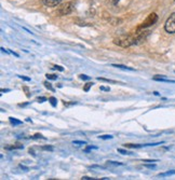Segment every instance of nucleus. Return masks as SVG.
<instances>
[{"label": "nucleus", "instance_id": "1", "mask_svg": "<svg viewBox=\"0 0 175 180\" xmlns=\"http://www.w3.org/2000/svg\"><path fill=\"white\" fill-rule=\"evenodd\" d=\"M114 43L121 48H129L135 44V36L134 35H123L118 38L114 39Z\"/></svg>", "mask_w": 175, "mask_h": 180}, {"label": "nucleus", "instance_id": "2", "mask_svg": "<svg viewBox=\"0 0 175 180\" xmlns=\"http://www.w3.org/2000/svg\"><path fill=\"white\" fill-rule=\"evenodd\" d=\"M72 11H73V2L69 1V2H65L63 4H59V6L57 7L56 14L59 15V16L69 15Z\"/></svg>", "mask_w": 175, "mask_h": 180}, {"label": "nucleus", "instance_id": "3", "mask_svg": "<svg viewBox=\"0 0 175 180\" xmlns=\"http://www.w3.org/2000/svg\"><path fill=\"white\" fill-rule=\"evenodd\" d=\"M157 21H158V15L156 14L155 12H153V13H150V14L144 20V22H143V23L139 26V28H137V29H145V28H148V27L153 26L154 24L157 23Z\"/></svg>", "mask_w": 175, "mask_h": 180}, {"label": "nucleus", "instance_id": "4", "mask_svg": "<svg viewBox=\"0 0 175 180\" xmlns=\"http://www.w3.org/2000/svg\"><path fill=\"white\" fill-rule=\"evenodd\" d=\"M164 30L168 34H175V12L168 17L164 24Z\"/></svg>", "mask_w": 175, "mask_h": 180}, {"label": "nucleus", "instance_id": "5", "mask_svg": "<svg viewBox=\"0 0 175 180\" xmlns=\"http://www.w3.org/2000/svg\"><path fill=\"white\" fill-rule=\"evenodd\" d=\"M41 2H42L43 6L48 8H55L62 3V0H41Z\"/></svg>", "mask_w": 175, "mask_h": 180}, {"label": "nucleus", "instance_id": "6", "mask_svg": "<svg viewBox=\"0 0 175 180\" xmlns=\"http://www.w3.org/2000/svg\"><path fill=\"white\" fill-rule=\"evenodd\" d=\"M156 81H160V82H168V83H175V80H171V79H167L165 77H162V76H155L153 78Z\"/></svg>", "mask_w": 175, "mask_h": 180}, {"label": "nucleus", "instance_id": "7", "mask_svg": "<svg viewBox=\"0 0 175 180\" xmlns=\"http://www.w3.org/2000/svg\"><path fill=\"white\" fill-rule=\"evenodd\" d=\"M111 66H112V67H116V68H120V69H123V70H130V71H135V69H134V68H131V67L124 66V65H121V64H112Z\"/></svg>", "mask_w": 175, "mask_h": 180}, {"label": "nucleus", "instance_id": "8", "mask_svg": "<svg viewBox=\"0 0 175 180\" xmlns=\"http://www.w3.org/2000/svg\"><path fill=\"white\" fill-rule=\"evenodd\" d=\"M6 150H15V149H23V145H14V146H6Z\"/></svg>", "mask_w": 175, "mask_h": 180}, {"label": "nucleus", "instance_id": "9", "mask_svg": "<svg viewBox=\"0 0 175 180\" xmlns=\"http://www.w3.org/2000/svg\"><path fill=\"white\" fill-rule=\"evenodd\" d=\"M9 121H10V123L11 124H13L15 126V125H20V124H22L23 122L22 121H20V120H16V119H13V118H10L9 119Z\"/></svg>", "mask_w": 175, "mask_h": 180}, {"label": "nucleus", "instance_id": "10", "mask_svg": "<svg viewBox=\"0 0 175 180\" xmlns=\"http://www.w3.org/2000/svg\"><path fill=\"white\" fill-rule=\"evenodd\" d=\"M171 175H175V170H169V172H167V173L160 174L159 176L160 177H167V176H171Z\"/></svg>", "mask_w": 175, "mask_h": 180}, {"label": "nucleus", "instance_id": "11", "mask_svg": "<svg viewBox=\"0 0 175 180\" xmlns=\"http://www.w3.org/2000/svg\"><path fill=\"white\" fill-rule=\"evenodd\" d=\"M45 78H47L48 80H56V79H57V74L48 73V74H45Z\"/></svg>", "mask_w": 175, "mask_h": 180}, {"label": "nucleus", "instance_id": "12", "mask_svg": "<svg viewBox=\"0 0 175 180\" xmlns=\"http://www.w3.org/2000/svg\"><path fill=\"white\" fill-rule=\"evenodd\" d=\"M124 147H126V148H142L143 145H132V143H126Z\"/></svg>", "mask_w": 175, "mask_h": 180}, {"label": "nucleus", "instance_id": "13", "mask_svg": "<svg viewBox=\"0 0 175 180\" xmlns=\"http://www.w3.org/2000/svg\"><path fill=\"white\" fill-rule=\"evenodd\" d=\"M94 83L93 82H88L85 85H84V87H83V91L84 92H89V89H90V87L92 86V85H93Z\"/></svg>", "mask_w": 175, "mask_h": 180}, {"label": "nucleus", "instance_id": "14", "mask_svg": "<svg viewBox=\"0 0 175 180\" xmlns=\"http://www.w3.org/2000/svg\"><path fill=\"white\" fill-rule=\"evenodd\" d=\"M118 152H120V153L121 154H127V155H132L133 153H132V152H129V151H126V150H122V149H118L117 150Z\"/></svg>", "mask_w": 175, "mask_h": 180}, {"label": "nucleus", "instance_id": "15", "mask_svg": "<svg viewBox=\"0 0 175 180\" xmlns=\"http://www.w3.org/2000/svg\"><path fill=\"white\" fill-rule=\"evenodd\" d=\"M97 80H99V81H105V82H109V83H117V82H115V81H112V80L105 79V78H101V77H97Z\"/></svg>", "mask_w": 175, "mask_h": 180}, {"label": "nucleus", "instance_id": "16", "mask_svg": "<svg viewBox=\"0 0 175 180\" xmlns=\"http://www.w3.org/2000/svg\"><path fill=\"white\" fill-rule=\"evenodd\" d=\"M72 143H75V145H78V146H84V145H86L85 141H79V140H75Z\"/></svg>", "mask_w": 175, "mask_h": 180}, {"label": "nucleus", "instance_id": "17", "mask_svg": "<svg viewBox=\"0 0 175 180\" xmlns=\"http://www.w3.org/2000/svg\"><path fill=\"white\" fill-rule=\"evenodd\" d=\"M49 101L52 103V106H53V107L56 106V99H55L54 97H50V98H49Z\"/></svg>", "mask_w": 175, "mask_h": 180}, {"label": "nucleus", "instance_id": "18", "mask_svg": "<svg viewBox=\"0 0 175 180\" xmlns=\"http://www.w3.org/2000/svg\"><path fill=\"white\" fill-rule=\"evenodd\" d=\"M99 139H111L112 136L111 135H104V136H98Z\"/></svg>", "mask_w": 175, "mask_h": 180}, {"label": "nucleus", "instance_id": "19", "mask_svg": "<svg viewBox=\"0 0 175 180\" xmlns=\"http://www.w3.org/2000/svg\"><path fill=\"white\" fill-rule=\"evenodd\" d=\"M108 164H111V165H115V166L122 165V163H119V162H114V161H108Z\"/></svg>", "mask_w": 175, "mask_h": 180}, {"label": "nucleus", "instance_id": "20", "mask_svg": "<svg viewBox=\"0 0 175 180\" xmlns=\"http://www.w3.org/2000/svg\"><path fill=\"white\" fill-rule=\"evenodd\" d=\"M53 69H56V70H58V71H63V70H64L63 67H61V66H57V65L53 66Z\"/></svg>", "mask_w": 175, "mask_h": 180}, {"label": "nucleus", "instance_id": "21", "mask_svg": "<svg viewBox=\"0 0 175 180\" xmlns=\"http://www.w3.org/2000/svg\"><path fill=\"white\" fill-rule=\"evenodd\" d=\"M42 150H50V151H52L53 150V147H51V146H44V147H42Z\"/></svg>", "mask_w": 175, "mask_h": 180}, {"label": "nucleus", "instance_id": "22", "mask_svg": "<svg viewBox=\"0 0 175 180\" xmlns=\"http://www.w3.org/2000/svg\"><path fill=\"white\" fill-rule=\"evenodd\" d=\"M79 78L82 79V80H89V79H90L89 76H84V74H80V76H79Z\"/></svg>", "mask_w": 175, "mask_h": 180}, {"label": "nucleus", "instance_id": "23", "mask_svg": "<svg viewBox=\"0 0 175 180\" xmlns=\"http://www.w3.org/2000/svg\"><path fill=\"white\" fill-rule=\"evenodd\" d=\"M44 86L47 87V88H49V89H51V91H53V87L51 86V84H50V83H48V82H44Z\"/></svg>", "mask_w": 175, "mask_h": 180}, {"label": "nucleus", "instance_id": "24", "mask_svg": "<svg viewBox=\"0 0 175 180\" xmlns=\"http://www.w3.org/2000/svg\"><path fill=\"white\" fill-rule=\"evenodd\" d=\"M17 77L23 79V80H25V81H30V78H28V77H24V76H21V74H18Z\"/></svg>", "mask_w": 175, "mask_h": 180}, {"label": "nucleus", "instance_id": "25", "mask_svg": "<svg viewBox=\"0 0 175 180\" xmlns=\"http://www.w3.org/2000/svg\"><path fill=\"white\" fill-rule=\"evenodd\" d=\"M92 149H97L96 147H93V146H90V147H88L86 149L84 150V152H88V151H90V150H92Z\"/></svg>", "mask_w": 175, "mask_h": 180}, {"label": "nucleus", "instance_id": "26", "mask_svg": "<svg viewBox=\"0 0 175 180\" xmlns=\"http://www.w3.org/2000/svg\"><path fill=\"white\" fill-rule=\"evenodd\" d=\"M34 138H42V139H45V138H44V137H43L41 134H36L35 136H34Z\"/></svg>", "mask_w": 175, "mask_h": 180}, {"label": "nucleus", "instance_id": "27", "mask_svg": "<svg viewBox=\"0 0 175 180\" xmlns=\"http://www.w3.org/2000/svg\"><path fill=\"white\" fill-rule=\"evenodd\" d=\"M37 100H38L39 102H43V101H45V100H47V99H45V98L44 97H39V98H37Z\"/></svg>", "mask_w": 175, "mask_h": 180}, {"label": "nucleus", "instance_id": "28", "mask_svg": "<svg viewBox=\"0 0 175 180\" xmlns=\"http://www.w3.org/2000/svg\"><path fill=\"white\" fill-rule=\"evenodd\" d=\"M99 88H101V91H108V92H109V88H108V87H105V86H101Z\"/></svg>", "mask_w": 175, "mask_h": 180}, {"label": "nucleus", "instance_id": "29", "mask_svg": "<svg viewBox=\"0 0 175 180\" xmlns=\"http://www.w3.org/2000/svg\"><path fill=\"white\" fill-rule=\"evenodd\" d=\"M23 88H24V89H25V91H26V95H27V97H29V93H28V87H26V86H24V87H23Z\"/></svg>", "mask_w": 175, "mask_h": 180}, {"label": "nucleus", "instance_id": "30", "mask_svg": "<svg viewBox=\"0 0 175 180\" xmlns=\"http://www.w3.org/2000/svg\"><path fill=\"white\" fill-rule=\"evenodd\" d=\"M115 1H116V2H117V1H119V0H115Z\"/></svg>", "mask_w": 175, "mask_h": 180}, {"label": "nucleus", "instance_id": "31", "mask_svg": "<svg viewBox=\"0 0 175 180\" xmlns=\"http://www.w3.org/2000/svg\"><path fill=\"white\" fill-rule=\"evenodd\" d=\"M174 1H175V0H174Z\"/></svg>", "mask_w": 175, "mask_h": 180}]
</instances>
